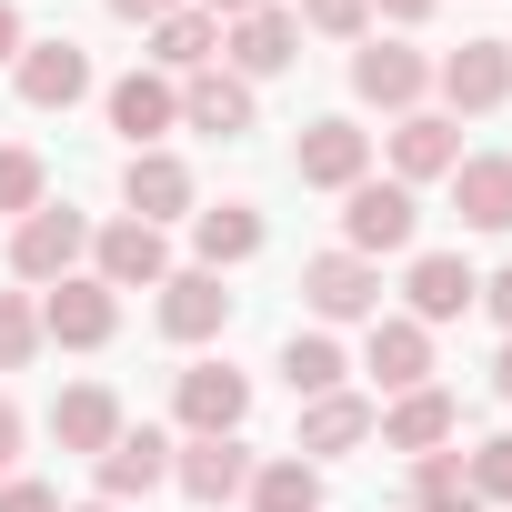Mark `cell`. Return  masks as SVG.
<instances>
[{
    "instance_id": "32",
    "label": "cell",
    "mask_w": 512,
    "mask_h": 512,
    "mask_svg": "<svg viewBox=\"0 0 512 512\" xmlns=\"http://www.w3.org/2000/svg\"><path fill=\"white\" fill-rule=\"evenodd\" d=\"M292 21L322 41H372V0H292Z\"/></svg>"
},
{
    "instance_id": "1",
    "label": "cell",
    "mask_w": 512,
    "mask_h": 512,
    "mask_svg": "<svg viewBox=\"0 0 512 512\" xmlns=\"http://www.w3.org/2000/svg\"><path fill=\"white\" fill-rule=\"evenodd\" d=\"M91 262V221L71 211V201H41L31 221H11V272H21V292H51V282H71Z\"/></svg>"
},
{
    "instance_id": "36",
    "label": "cell",
    "mask_w": 512,
    "mask_h": 512,
    "mask_svg": "<svg viewBox=\"0 0 512 512\" xmlns=\"http://www.w3.org/2000/svg\"><path fill=\"white\" fill-rule=\"evenodd\" d=\"M472 312H492V322H502V342H512V262H502V272H482V302H472Z\"/></svg>"
},
{
    "instance_id": "4",
    "label": "cell",
    "mask_w": 512,
    "mask_h": 512,
    "mask_svg": "<svg viewBox=\"0 0 512 512\" xmlns=\"http://www.w3.org/2000/svg\"><path fill=\"white\" fill-rule=\"evenodd\" d=\"M292 61H302V21L282 11V0H262V11H241V21H221V71H231V81L262 91V81H282Z\"/></svg>"
},
{
    "instance_id": "25",
    "label": "cell",
    "mask_w": 512,
    "mask_h": 512,
    "mask_svg": "<svg viewBox=\"0 0 512 512\" xmlns=\"http://www.w3.org/2000/svg\"><path fill=\"white\" fill-rule=\"evenodd\" d=\"M452 211H462V231H512V151L452 161Z\"/></svg>"
},
{
    "instance_id": "33",
    "label": "cell",
    "mask_w": 512,
    "mask_h": 512,
    "mask_svg": "<svg viewBox=\"0 0 512 512\" xmlns=\"http://www.w3.org/2000/svg\"><path fill=\"white\" fill-rule=\"evenodd\" d=\"M462 472H472V492H482V512H492V502H512V432H492V442H472V452H462Z\"/></svg>"
},
{
    "instance_id": "30",
    "label": "cell",
    "mask_w": 512,
    "mask_h": 512,
    "mask_svg": "<svg viewBox=\"0 0 512 512\" xmlns=\"http://www.w3.org/2000/svg\"><path fill=\"white\" fill-rule=\"evenodd\" d=\"M41 362V292H0V372Z\"/></svg>"
},
{
    "instance_id": "41",
    "label": "cell",
    "mask_w": 512,
    "mask_h": 512,
    "mask_svg": "<svg viewBox=\"0 0 512 512\" xmlns=\"http://www.w3.org/2000/svg\"><path fill=\"white\" fill-rule=\"evenodd\" d=\"M492 392H502V402H512V342H502V352H492Z\"/></svg>"
},
{
    "instance_id": "28",
    "label": "cell",
    "mask_w": 512,
    "mask_h": 512,
    "mask_svg": "<svg viewBox=\"0 0 512 512\" xmlns=\"http://www.w3.org/2000/svg\"><path fill=\"white\" fill-rule=\"evenodd\" d=\"M282 382H292V402H322V392L352 382V352H342L332 332H292V342H282Z\"/></svg>"
},
{
    "instance_id": "5",
    "label": "cell",
    "mask_w": 512,
    "mask_h": 512,
    "mask_svg": "<svg viewBox=\"0 0 512 512\" xmlns=\"http://www.w3.org/2000/svg\"><path fill=\"white\" fill-rule=\"evenodd\" d=\"M91 282H111V292H161L171 282V241L151 231V221H91Z\"/></svg>"
},
{
    "instance_id": "26",
    "label": "cell",
    "mask_w": 512,
    "mask_h": 512,
    "mask_svg": "<svg viewBox=\"0 0 512 512\" xmlns=\"http://www.w3.org/2000/svg\"><path fill=\"white\" fill-rule=\"evenodd\" d=\"M211 61H221V21H211V11L181 0L171 21H151V71H161V81H191V71H211Z\"/></svg>"
},
{
    "instance_id": "34",
    "label": "cell",
    "mask_w": 512,
    "mask_h": 512,
    "mask_svg": "<svg viewBox=\"0 0 512 512\" xmlns=\"http://www.w3.org/2000/svg\"><path fill=\"white\" fill-rule=\"evenodd\" d=\"M0 512H71L51 482H31V472H11V482H0Z\"/></svg>"
},
{
    "instance_id": "15",
    "label": "cell",
    "mask_w": 512,
    "mask_h": 512,
    "mask_svg": "<svg viewBox=\"0 0 512 512\" xmlns=\"http://www.w3.org/2000/svg\"><path fill=\"white\" fill-rule=\"evenodd\" d=\"M482 302V272L462 262V251H412V272H402V312L432 332V322H462Z\"/></svg>"
},
{
    "instance_id": "22",
    "label": "cell",
    "mask_w": 512,
    "mask_h": 512,
    "mask_svg": "<svg viewBox=\"0 0 512 512\" xmlns=\"http://www.w3.org/2000/svg\"><path fill=\"white\" fill-rule=\"evenodd\" d=\"M251 121H262V101H251V81H231L221 61L181 81V131H211V141H241Z\"/></svg>"
},
{
    "instance_id": "18",
    "label": "cell",
    "mask_w": 512,
    "mask_h": 512,
    "mask_svg": "<svg viewBox=\"0 0 512 512\" xmlns=\"http://www.w3.org/2000/svg\"><path fill=\"white\" fill-rule=\"evenodd\" d=\"M452 161H462V121H452V111H402V121H392V181H402V191L452 181Z\"/></svg>"
},
{
    "instance_id": "12",
    "label": "cell",
    "mask_w": 512,
    "mask_h": 512,
    "mask_svg": "<svg viewBox=\"0 0 512 512\" xmlns=\"http://www.w3.org/2000/svg\"><path fill=\"white\" fill-rule=\"evenodd\" d=\"M171 482H181L201 512H221V502H241V492H251V442H241V432H201V442H171Z\"/></svg>"
},
{
    "instance_id": "2",
    "label": "cell",
    "mask_w": 512,
    "mask_h": 512,
    "mask_svg": "<svg viewBox=\"0 0 512 512\" xmlns=\"http://www.w3.org/2000/svg\"><path fill=\"white\" fill-rule=\"evenodd\" d=\"M302 302H312V332L382 322V262H362V251H312L302 262Z\"/></svg>"
},
{
    "instance_id": "35",
    "label": "cell",
    "mask_w": 512,
    "mask_h": 512,
    "mask_svg": "<svg viewBox=\"0 0 512 512\" xmlns=\"http://www.w3.org/2000/svg\"><path fill=\"white\" fill-rule=\"evenodd\" d=\"M21 442H31V422H21V402H11V392H0V482L21 472Z\"/></svg>"
},
{
    "instance_id": "16",
    "label": "cell",
    "mask_w": 512,
    "mask_h": 512,
    "mask_svg": "<svg viewBox=\"0 0 512 512\" xmlns=\"http://www.w3.org/2000/svg\"><path fill=\"white\" fill-rule=\"evenodd\" d=\"M11 91H21L31 111H71V101H91V51H81V41H21Z\"/></svg>"
},
{
    "instance_id": "42",
    "label": "cell",
    "mask_w": 512,
    "mask_h": 512,
    "mask_svg": "<svg viewBox=\"0 0 512 512\" xmlns=\"http://www.w3.org/2000/svg\"><path fill=\"white\" fill-rule=\"evenodd\" d=\"M71 512H121V502H101V492H91V502H71Z\"/></svg>"
},
{
    "instance_id": "11",
    "label": "cell",
    "mask_w": 512,
    "mask_h": 512,
    "mask_svg": "<svg viewBox=\"0 0 512 512\" xmlns=\"http://www.w3.org/2000/svg\"><path fill=\"white\" fill-rule=\"evenodd\" d=\"M121 211H131V221H151V231L191 221V211H201L191 161H181V151H131V161H121Z\"/></svg>"
},
{
    "instance_id": "37",
    "label": "cell",
    "mask_w": 512,
    "mask_h": 512,
    "mask_svg": "<svg viewBox=\"0 0 512 512\" xmlns=\"http://www.w3.org/2000/svg\"><path fill=\"white\" fill-rule=\"evenodd\" d=\"M101 11H111V21H141V31H151V21H171V11H181V0H101Z\"/></svg>"
},
{
    "instance_id": "13",
    "label": "cell",
    "mask_w": 512,
    "mask_h": 512,
    "mask_svg": "<svg viewBox=\"0 0 512 512\" xmlns=\"http://www.w3.org/2000/svg\"><path fill=\"white\" fill-rule=\"evenodd\" d=\"M101 111H111V131H121L131 151H161V141L181 131V81H161V71H121V81L101 91Z\"/></svg>"
},
{
    "instance_id": "23",
    "label": "cell",
    "mask_w": 512,
    "mask_h": 512,
    "mask_svg": "<svg viewBox=\"0 0 512 512\" xmlns=\"http://www.w3.org/2000/svg\"><path fill=\"white\" fill-rule=\"evenodd\" d=\"M51 442L81 452V462H101V452L121 442V392H111V382H71V392L51 402Z\"/></svg>"
},
{
    "instance_id": "6",
    "label": "cell",
    "mask_w": 512,
    "mask_h": 512,
    "mask_svg": "<svg viewBox=\"0 0 512 512\" xmlns=\"http://www.w3.org/2000/svg\"><path fill=\"white\" fill-rule=\"evenodd\" d=\"M422 91H432V61L412 51V41H352V101L362 111H422Z\"/></svg>"
},
{
    "instance_id": "21",
    "label": "cell",
    "mask_w": 512,
    "mask_h": 512,
    "mask_svg": "<svg viewBox=\"0 0 512 512\" xmlns=\"http://www.w3.org/2000/svg\"><path fill=\"white\" fill-rule=\"evenodd\" d=\"M262 241H272V221L251 201H211V211H191V272H241Z\"/></svg>"
},
{
    "instance_id": "14",
    "label": "cell",
    "mask_w": 512,
    "mask_h": 512,
    "mask_svg": "<svg viewBox=\"0 0 512 512\" xmlns=\"http://www.w3.org/2000/svg\"><path fill=\"white\" fill-rule=\"evenodd\" d=\"M452 432H462V402H452L442 382L392 392V402H382V422H372V442H382V452H412V462H422V452H452Z\"/></svg>"
},
{
    "instance_id": "19",
    "label": "cell",
    "mask_w": 512,
    "mask_h": 512,
    "mask_svg": "<svg viewBox=\"0 0 512 512\" xmlns=\"http://www.w3.org/2000/svg\"><path fill=\"white\" fill-rule=\"evenodd\" d=\"M221 332H231V282H221V272H171V282H161V342H191V352H201V342H221Z\"/></svg>"
},
{
    "instance_id": "17",
    "label": "cell",
    "mask_w": 512,
    "mask_h": 512,
    "mask_svg": "<svg viewBox=\"0 0 512 512\" xmlns=\"http://www.w3.org/2000/svg\"><path fill=\"white\" fill-rule=\"evenodd\" d=\"M91 482H101V502H121V512H131V502H151V492L171 482V432H151V422L131 432V422H121V442L91 462Z\"/></svg>"
},
{
    "instance_id": "20",
    "label": "cell",
    "mask_w": 512,
    "mask_h": 512,
    "mask_svg": "<svg viewBox=\"0 0 512 512\" xmlns=\"http://www.w3.org/2000/svg\"><path fill=\"white\" fill-rule=\"evenodd\" d=\"M362 372H372L382 392H422V382H432V332H422L412 312L362 322Z\"/></svg>"
},
{
    "instance_id": "40",
    "label": "cell",
    "mask_w": 512,
    "mask_h": 512,
    "mask_svg": "<svg viewBox=\"0 0 512 512\" xmlns=\"http://www.w3.org/2000/svg\"><path fill=\"white\" fill-rule=\"evenodd\" d=\"M191 11H211V21H241V11H262V0H191Z\"/></svg>"
},
{
    "instance_id": "10",
    "label": "cell",
    "mask_w": 512,
    "mask_h": 512,
    "mask_svg": "<svg viewBox=\"0 0 512 512\" xmlns=\"http://www.w3.org/2000/svg\"><path fill=\"white\" fill-rule=\"evenodd\" d=\"M292 171H302L312 191H352V181H372V131H362V121H342V111H322V121H302Z\"/></svg>"
},
{
    "instance_id": "39",
    "label": "cell",
    "mask_w": 512,
    "mask_h": 512,
    "mask_svg": "<svg viewBox=\"0 0 512 512\" xmlns=\"http://www.w3.org/2000/svg\"><path fill=\"white\" fill-rule=\"evenodd\" d=\"M372 11H382V21H402V31H412V21H432V11H442V0H372Z\"/></svg>"
},
{
    "instance_id": "29",
    "label": "cell",
    "mask_w": 512,
    "mask_h": 512,
    "mask_svg": "<svg viewBox=\"0 0 512 512\" xmlns=\"http://www.w3.org/2000/svg\"><path fill=\"white\" fill-rule=\"evenodd\" d=\"M412 512H482L462 452H422V462H412Z\"/></svg>"
},
{
    "instance_id": "38",
    "label": "cell",
    "mask_w": 512,
    "mask_h": 512,
    "mask_svg": "<svg viewBox=\"0 0 512 512\" xmlns=\"http://www.w3.org/2000/svg\"><path fill=\"white\" fill-rule=\"evenodd\" d=\"M21 41H31V31H21V0H0V71L21 61Z\"/></svg>"
},
{
    "instance_id": "31",
    "label": "cell",
    "mask_w": 512,
    "mask_h": 512,
    "mask_svg": "<svg viewBox=\"0 0 512 512\" xmlns=\"http://www.w3.org/2000/svg\"><path fill=\"white\" fill-rule=\"evenodd\" d=\"M41 201H51V171H41V151H21V141H11V151H0V211L31 221Z\"/></svg>"
},
{
    "instance_id": "27",
    "label": "cell",
    "mask_w": 512,
    "mask_h": 512,
    "mask_svg": "<svg viewBox=\"0 0 512 512\" xmlns=\"http://www.w3.org/2000/svg\"><path fill=\"white\" fill-rule=\"evenodd\" d=\"M251 512H322V462L302 452H272V462H251Z\"/></svg>"
},
{
    "instance_id": "3",
    "label": "cell",
    "mask_w": 512,
    "mask_h": 512,
    "mask_svg": "<svg viewBox=\"0 0 512 512\" xmlns=\"http://www.w3.org/2000/svg\"><path fill=\"white\" fill-rule=\"evenodd\" d=\"M412 231H422V191H402V181H352L342 191V251L392 262V251H412Z\"/></svg>"
},
{
    "instance_id": "9",
    "label": "cell",
    "mask_w": 512,
    "mask_h": 512,
    "mask_svg": "<svg viewBox=\"0 0 512 512\" xmlns=\"http://www.w3.org/2000/svg\"><path fill=\"white\" fill-rule=\"evenodd\" d=\"M432 91H442V111L462 121H482V111H502L512 101V41H462V51H442L432 61Z\"/></svg>"
},
{
    "instance_id": "7",
    "label": "cell",
    "mask_w": 512,
    "mask_h": 512,
    "mask_svg": "<svg viewBox=\"0 0 512 512\" xmlns=\"http://www.w3.org/2000/svg\"><path fill=\"white\" fill-rule=\"evenodd\" d=\"M111 332H121V292H111V282L71 272V282L41 292V342H61V352H101Z\"/></svg>"
},
{
    "instance_id": "24",
    "label": "cell",
    "mask_w": 512,
    "mask_h": 512,
    "mask_svg": "<svg viewBox=\"0 0 512 512\" xmlns=\"http://www.w3.org/2000/svg\"><path fill=\"white\" fill-rule=\"evenodd\" d=\"M372 422H382V402H362V392H322V402H302V462H342V452H362L372 442Z\"/></svg>"
},
{
    "instance_id": "8",
    "label": "cell",
    "mask_w": 512,
    "mask_h": 512,
    "mask_svg": "<svg viewBox=\"0 0 512 512\" xmlns=\"http://www.w3.org/2000/svg\"><path fill=\"white\" fill-rule=\"evenodd\" d=\"M171 422H181V442H201V432H241V422H251V372H231V362H191V372L171 382Z\"/></svg>"
}]
</instances>
